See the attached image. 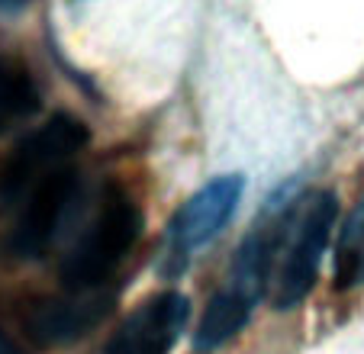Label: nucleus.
<instances>
[{
	"mask_svg": "<svg viewBox=\"0 0 364 354\" xmlns=\"http://www.w3.org/2000/svg\"><path fill=\"white\" fill-rule=\"evenodd\" d=\"M142 210L136 200L123 187H110L103 193L90 225L65 258L62 284L71 293L100 290L119 271V264L129 258V252L142 235Z\"/></svg>",
	"mask_w": 364,
	"mask_h": 354,
	"instance_id": "nucleus-1",
	"label": "nucleus"
},
{
	"mask_svg": "<svg viewBox=\"0 0 364 354\" xmlns=\"http://www.w3.org/2000/svg\"><path fill=\"white\" fill-rule=\"evenodd\" d=\"M336 216L338 197L332 191H316L303 203L300 219L294 222V239H290V248L274 277V293H271L274 309H294L296 303L309 296L319 264H323L326 245H329L332 229H336Z\"/></svg>",
	"mask_w": 364,
	"mask_h": 354,
	"instance_id": "nucleus-2",
	"label": "nucleus"
},
{
	"mask_svg": "<svg viewBox=\"0 0 364 354\" xmlns=\"http://www.w3.org/2000/svg\"><path fill=\"white\" fill-rule=\"evenodd\" d=\"M90 142V129L68 113H55L48 123H42L36 132H29L20 145L14 149L4 177H0V197L20 200L29 187L46 177L48 171L65 168L68 158L84 151Z\"/></svg>",
	"mask_w": 364,
	"mask_h": 354,
	"instance_id": "nucleus-3",
	"label": "nucleus"
},
{
	"mask_svg": "<svg viewBox=\"0 0 364 354\" xmlns=\"http://www.w3.org/2000/svg\"><path fill=\"white\" fill-rule=\"evenodd\" d=\"M245 193V177L242 174H220L206 181L171 219V252L178 258H187L191 252L210 245V242L226 229V222L235 216Z\"/></svg>",
	"mask_w": 364,
	"mask_h": 354,
	"instance_id": "nucleus-4",
	"label": "nucleus"
},
{
	"mask_svg": "<svg viewBox=\"0 0 364 354\" xmlns=\"http://www.w3.org/2000/svg\"><path fill=\"white\" fill-rule=\"evenodd\" d=\"M77 191V174L75 168H55L48 171L46 177H39L29 187V197L23 203L20 216H16L14 235H10V248L20 258H39L52 239H55L58 225H62L68 203L75 200Z\"/></svg>",
	"mask_w": 364,
	"mask_h": 354,
	"instance_id": "nucleus-5",
	"label": "nucleus"
},
{
	"mask_svg": "<svg viewBox=\"0 0 364 354\" xmlns=\"http://www.w3.org/2000/svg\"><path fill=\"white\" fill-rule=\"evenodd\" d=\"M187 316H191V303L184 293H159L119 322L103 354H168L184 332Z\"/></svg>",
	"mask_w": 364,
	"mask_h": 354,
	"instance_id": "nucleus-6",
	"label": "nucleus"
},
{
	"mask_svg": "<svg viewBox=\"0 0 364 354\" xmlns=\"http://www.w3.org/2000/svg\"><path fill=\"white\" fill-rule=\"evenodd\" d=\"M113 300L103 293H71L62 300H36L23 309V328L26 335L42 348H58L68 341L84 338L87 332H94L107 313H110Z\"/></svg>",
	"mask_w": 364,
	"mask_h": 354,
	"instance_id": "nucleus-7",
	"label": "nucleus"
},
{
	"mask_svg": "<svg viewBox=\"0 0 364 354\" xmlns=\"http://www.w3.org/2000/svg\"><path fill=\"white\" fill-rule=\"evenodd\" d=\"M284 235V222H262L258 229L242 242L239 254L232 261V271H229V286L235 293H242L245 300H258L264 290V280L271 274V261L277 254Z\"/></svg>",
	"mask_w": 364,
	"mask_h": 354,
	"instance_id": "nucleus-8",
	"label": "nucleus"
},
{
	"mask_svg": "<svg viewBox=\"0 0 364 354\" xmlns=\"http://www.w3.org/2000/svg\"><path fill=\"white\" fill-rule=\"evenodd\" d=\"M248 316H252V300H245L232 286L220 290L213 300L206 303L203 316H200L197 335H193L197 351H216V348L226 345L229 338H235V335L245 328Z\"/></svg>",
	"mask_w": 364,
	"mask_h": 354,
	"instance_id": "nucleus-9",
	"label": "nucleus"
},
{
	"mask_svg": "<svg viewBox=\"0 0 364 354\" xmlns=\"http://www.w3.org/2000/svg\"><path fill=\"white\" fill-rule=\"evenodd\" d=\"M39 109V87L26 65L0 58V132L23 123Z\"/></svg>",
	"mask_w": 364,
	"mask_h": 354,
	"instance_id": "nucleus-10",
	"label": "nucleus"
},
{
	"mask_svg": "<svg viewBox=\"0 0 364 354\" xmlns=\"http://www.w3.org/2000/svg\"><path fill=\"white\" fill-rule=\"evenodd\" d=\"M338 286H351L364 280V203L358 206V213L348 219L342 232V248H338Z\"/></svg>",
	"mask_w": 364,
	"mask_h": 354,
	"instance_id": "nucleus-11",
	"label": "nucleus"
},
{
	"mask_svg": "<svg viewBox=\"0 0 364 354\" xmlns=\"http://www.w3.org/2000/svg\"><path fill=\"white\" fill-rule=\"evenodd\" d=\"M0 354H26V351H23V348L16 345V341L10 338L4 328H0Z\"/></svg>",
	"mask_w": 364,
	"mask_h": 354,
	"instance_id": "nucleus-12",
	"label": "nucleus"
},
{
	"mask_svg": "<svg viewBox=\"0 0 364 354\" xmlns=\"http://www.w3.org/2000/svg\"><path fill=\"white\" fill-rule=\"evenodd\" d=\"M26 4L29 0H0V10H4V14H16V10H23Z\"/></svg>",
	"mask_w": 364,
	"mask_h": 354,
	"instance_id": "nucleus-13",
	"label": "nucleus"
}]
</instances>
